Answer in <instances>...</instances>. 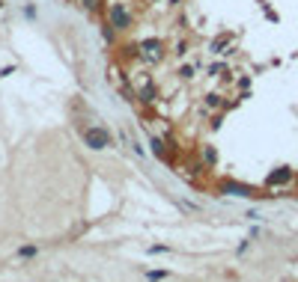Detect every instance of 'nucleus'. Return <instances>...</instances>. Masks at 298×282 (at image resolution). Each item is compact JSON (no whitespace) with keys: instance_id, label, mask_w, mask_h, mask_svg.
I'll use <instances>...</instances> for the list:
<instances>
[{"instance_id":"5","label":"nucleus","mask_w":298,"mask_h":282,"mask_svg":"<svg viewBox=\"0 0 298 282\" xmlns=\"http://www.w3.org/2000/svg\"><path fill=\"white\" fill-rule=\"evenodd\" d=\"M224 193H232V196H251V190L242 187V184H224Z\"/></svg>"},{"instance_id":"2","label":"nucleus","mask_w":298,"mask_h":282,"mask_svg":"<svg viewBox=\"0 0 298 282\" xmlns=\"http://www.w3.org/2000/svg\"><path fill=\"white\" fill-rule=\"evenodd\" d=\"M84 146H90V149H107L110 146V131L107 128H87L84 131Z\"/></svg>"},{"instance_id":"7","label":"nucleus","mask_w":298,"mask_h":282,"mask_svg":"<svg viewBox=\"0 0 298 282\" xmlns=\"http://www.w3.org/2000/svg\"><path fill=\"white\" fill-rule=\"evenodd\" d=\"M179 74H182V80H191V77H194V68H191V65H182Z\"/></svg>"},{"instance_id":"1","label":"nucleus","mask_w":298,"mask_h":282,"mask_svg":"<svg viewBox=\"0 0 298 282\" xmlns=\"http://www.w3.org/2000/svg\"><path fill=\"white\" fill-rule=\"evenodd\" d=\"M107 21H110L116 30H129V27H132V12H129V6H126V3H110Z\"/></svg>"},{"instance_id":"13","label":"nucleus","mask_w":298,"mask_h":282,"mask_svg":"<svg viewBox=\"0 0 298 282\" xmlns=\"http://www.w3.org/2000/svg\"><path fill=\"white\" fill-rule=\"evenodd\" d=\"M84 6H87V9H96V6H99V0H84Z\"/></svg>"},{"instance_id":"6","label":"nucleus","mask_w":298,"mask_h":282,"mask_svg":"<svg viewBox=\"0 0 298 282\" xmlns=\"http://www.w3.org/2000/svg\"><path fill=\"white\" fill-rule=\"evenodd\" d=\"M227 42H230V36H227V33H224V36H218V39L212 42V51H215V54H221V48H224Z\"/></svg>"},{"instance_id":"9","label":"nucleus","mask_w":298,"mask_h":282,"mask_svg":"<svg viewBox=\"0 0 298 282\" xmlns=\"http://www.w3.org/2000/svg\"><path fill=\"white\" fill-rule=\"evenodd\" d=\"M18 255H21V258H30V255H36V247H21Z\"/></svg>"},{"instance_id":"11","label":"nucleus","mask_w":298,"mask_h":282,"mask_svg":"<svg viewBox=\"0 0 298 282\" xmlns=\"http://www.w3.org/2000/svg\"><path fill=\"white\" fill-rule=\"evenodd\" d=\"M167 273L164 270H155V273H149V282H158V279H164Z\"/></svg>"},{"instance_id":"12","label":"nucleus","mask_w":298,"mask_h":282,"mask_svg":"<svg viewBox=\"0 0 298 282\" xmlns=\"http://www.w3.org/2000/svg\"><path fill=\"white\" fill-rule=\"evenodd\" d=\"M206 104L209 107H218V95H206Z\"/></svg>"},{"instance_id":"3","label":"nucleus","mask_w":298,"mask_h":282,"mask_svg":"<svg viewBox=\"0 0 298 282\" xmlns=\"http://www.w3.org/2000/svg\"><path fill=\"white\" fill-rule=\"evenodd\" d=\"M289 178H292V169H289V166H277L274 172H268L265 184H268V187H274V184H286Z\"/></svg>"},{"instance_id":"10","label":"nucleus","mask_w":298,"mask_h":282,"mask_svg":"<svg viewBox=\"0 0 298 282\" xmlns=\"http://www.w3.org/2000/svg\"><path fill=\"white\" fill-rule=\"evenodd\" d=\"M149 146H152V152H155V155H161V152H164V149H161V140H155V137L149 140Z\"/></svg>"},{"instance_id":"8","label":"nucleus","mask_w":298,"mask_h":282,"mask_svg":"<svg viewBox=\"0 0 298 282\" xmlns=\"http://www.w3.org/2000/svg\"><path fill=\"white\" fill-rule=\"evenodd\" d=\"M143 101H155V89H152V86H143Z\"/></svg>"},{"instance_id":"4","label":"nucleus","mask_w":298,"mask_h":282,"mask_svg":"<svg viewBox=\"0 0 298 282\" xmlns=\"http://www.w3.org/2000/svg\"><path fill=\"white\" fill-rule=\"evenodd\" d=\"M140 51H143L146 60H158L161 57V42L158 39H146V42H140Z\"/></svg>"}]
</instances>
